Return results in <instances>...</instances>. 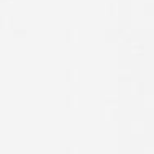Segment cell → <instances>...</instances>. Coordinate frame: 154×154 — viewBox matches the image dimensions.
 Returning a JSON list of instances; mask_svg holds the SVG:
<instances>
[]
</instances>
